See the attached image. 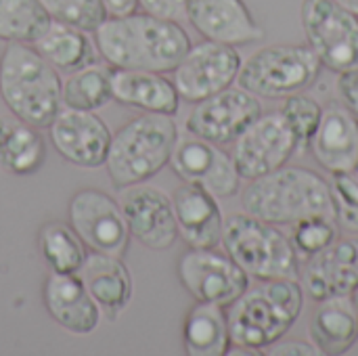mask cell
<instances>
[{"instance_id":"obj_1","label":"cell","mask_w":358,"mask_h":356,"mask_svg":"<svg viewBox=\"0 0 358 356\" xmlns=\"http://www.w3.org/2000/svg\"><path fill=\"white\" fill-rule=\"evenodd\" d=\"M94 44L103 61L115 69L170 73L191 48V38L178 21L134 10L107 17L94 29Z\"/></svg>"},{"instance_id":"obj_2","label":"cell","mask_w":358,"mask_h":356,"mask_svg":"<svg viewBox=\"0 0 358 356\" xmlns=\"http://www.w3.org/2000/svg\"><path fill=\"white\" fill-rule=\"evenodd\" d=\"M304 306V287L298 279H268L248 287L231 306L227 321L235 348L264 355L275 342L287 336Z\"/></svg>"},{"instance_id":"obj_3","label":"cell","mask_w":358,"mask_h":356,"mask_svg":"<svg viewBox=\"0 0 358 356\" xmlns=\"http://www.w3.org/2000/svg\"><path fill=\"white\" fill-rule=\"evenodd\" d=\"M243 210L264 222L283 227L310 216L336 218L331 185L319 172L283 166L250 180L241 195Z\"/></svg>"},{"instance_id":"obj_4","label":"cell","mask_w":358,"mask_h":356,"mask_svg":"<svg viewBox=\"0 0 358 356\" xmlns=\"http://www.w3.org/2000/svg\"><path fill=\"white\" fill-rule=\"evenodd\" d=\"M0 97L19 122L48 128L63 109V82L31 44L8 42L0 57Z\"/></svg>"},{"instance_id":"obj_5","label":"cell","mask_w":358,"mask_h":356,"mask_svg":"<svg viewBox=\"0 0 358 356\" xmlns=\"http://www.w3.org/2000/svg\"><path fill=\"white\" fill-rule=\"evenodd\" d=\"M178 126L172 115L141 113L128 120L111 136L105 168L117 191L147 183L159 174L172 157Z\"/></svg>"},{"instance_id":"obj_6","label":"cell","mask_w":358,"mask_h":356,"mask_svg":"<svg viewBox=\"0 0 358 356\" xmlns=\"http://www.w3.org/2000/svg\"><path fill=\"white\" fill-rule=\"evenodd\" d=\"M220 243L250 279L268 281L300 277V258L292 239L279 231L277 225L264 222L248 212L233 214L224 220Z\"/></svg>"},{"instance_id":"obj_7","label":"cell","mask_w":358,"mask_h":356,"mask_svg":"<svg viewBox=\"0 0 358 356\" xmlns=\"http://www.w3.org/2000/svg\"><path fill=\"white\" fill-rule=\"evenodd\" d=\"M323 65L308 44H275L241 63L237 82L258 99H285L313 86Z\"/></svg>"},{"instance_id":"obj_8","label":"cell","mask_w":358,"mask_h":356,"mask_svg":"<svg viewBox=\"0 0 358 356\" xmlns=\"http://www.w3.org/2000/svg\"><path fill=\"white\" fill-rule=\"evenodd\" d=\"M306 44L321 65L340 73L358 67V17L336 0H302Z\"/></svg>"},{"instance_id":"obj_9","label":"cell","mask_w":358,"mask_h":356,"mask_svg":"<svg viewBox=\"0 0 358 356\" xmlns=\"http://www.w3.org/2000/svg\"><path fill=\"white\" fill-rule=\"evenodd\" d=\"M67 222L90 252L117 258L126 256L132 235L122 206L105 191H78L69 199Z\"/></svg>"},{"instance_id":"obj_10","label":"cell","mask_w":358,"mask_h":356,"mask_svg":"<svg viewBox=\"0 0 358 356\" xmlns=\"http://www.w3.org/2000/svg\"><path fill=\"white\" fill-rule=\"evenodd\" d=\"M180 285L195 302L231 306L248 287L250 277L224 252L214 248H189L176 264Z\"/></svg>"},{"instance_id":"obj_11","label":"cell","mask_w":358,"mask_h":356,"mask_svg":"<svg viewBox=\"0 0 358 356\" xmlns=\"http://www.w3.org/2000/svg\"><path fill=\"white\" fill-rule=\"evenodd\" d=\"M241 63L243 61L237 46L203 40L199 44H191L182 61L172 71V82L178 90L180 101L199 103L233 86L239 76Z\"/></svg>"},{"instance_id":"obj_12","label":"cell","mask_w":358,"mask_h":356,"mask_svg":"<svg viewBox=\"0 0 358 356\" xmlns=\"http://www.w3.org/2000/svg\"><path fill=\"white\" fill-rule=\"evenodd\" d=\"M264 113L260 99L248 90L229 86L199 103L187 115L185 128L191 136L210 141L214 145L235 143L243 130Z\"/></svg>"},{"instance_id":"obj_13","label":"cell","mask_w":358,"mask_h":356,"mask_svg":"<svg viewBox=\"0 0 358 356\" xmlns=\"http://www.w3.org/2000/svg\"><path fill=\"white\" fill-rule=\"evenodd\" d=\"M296 153L298 145L283 115L262 113L233 143L231 157L239 176L245 180H254L287 166V162Z\"/></svg>"},{"instance_id":"obj_14","label":"cell","mask_w":358,"mask_h":356,"mask_svg":"<svg viewBox=\"0 0 358 356\" xmlns=\"http://www.w3.org/2000/svg\"><path fill=\"white\" fill-rule=\"evenodd\" d=\"M168 166L182 183L199 185L214 197H233L239 193L241 176L233 157L210 141L197 136L178 138Z\"/></svg>"},{"instance_id":"obj_15","label":"cell","mask_w":358,"mask_h":356,"mask_svg":"<svg viewBox=\"0 0 358 356\" xmlns=\"http://www.w3.org/2000/svg\"><path fill=\"white\" fill-rule=\"evenodd\" d=\"M50 145L71 166L94 170L105 166L111 145L107 122L94 111L61 109L48 126Z\"/></svg>"},{"instance_id":"obj_16","label":"cell","mask_w":358,"mask_h":356,"mask_svg":"<svg viewBox=\"0 0 358 356\" xmlns=\"http://www.w3.org/2000/svg\"><path fill=\"white\" fill-rule=\"evenodd\" d=\"M122 212L126 216L130 235L147 250H170L178 239L172 197L153 185H134L124 189Z\"/></svg>"},{"instance_id":"obj_17","label":"cell","mask_w":358,"mask_h":356,"mask_svg":"<svg viewBox=\"0 0 358 356\" xmlns=\"http://www.w3.org/2000/svg\"><path fill=\"white\" fill-rule=\"evenodd\" d=\"M185 17L203 40L229 46L254 44L266 36L245 0H187Z\"/></svg>"},{"instance_id":"obj_18","label":"cell","mask_w":358,"mask_h":356,"mask_svg":"<svg viewBox=\"0 0 358 356\" xmlns=\"http://www.w3.org/2000/svg\"><path fill=\"white\" fill-rule=\"evenodd\" d=\"M302 285L315 302L350 298L358 290V239L342 237L306 260Z\"/></svg>"},{"instance_id":"obj_19","label":"cell","mask_w":358,"mask_h":356,"mask_svg":"<svg viewBox=\"0 0 358 356\" xmlns=\"http://www.w3.org/2000/svg\"><path fill=\"white\" fill-rule=\"evenodd\" d=\"M42 302L50 319L73 336H90L101 323V308L80 273H50L42 287Z\"/></svg>"},{"instance_id":"obj_20","label":"cell","mask_w":358,"mask_h":356,"mask_svg":"<svg viewBox=\"0 0 358 356\" xmlns=\"http://www.w3.org/2000/svg\"><path fill=\"white\" fill-rule=\"evenodd\" d=\"M310 151L329 174H355L358 170V120L342 103L323 107Z\"/></svg>"},{"instance_id":"obj_21","label":"cell","mask_w":358,"mask_h":356,"mask_svg":"<svg viewBox=\"0 0 358 356\" xmlns=\"http://www.w3.org/2000/svg\"><path fill=\"white\" fill-rule=\"evenodd\" d=\"M170 197L178 237L189 248H216L224 227L218 199L203 187L191 183H182Z\"/></svg>"},{"instance_id":"obj_22","label":"cell","mask_w":358,"mask_h":356,"mask_svg":"<svg viewBox=\"0 0 358 356\" xmlns=\"http://www.w3.org/2000/svg\"><path fill=\"white\" fill-rule=\"evenodd\" d=\"M111 97L120 105L147 113L176 115L180 97L172 80L147 69H115L111 76Z\"/></svg>"},{"instance_id":"obj_23","label":"cell","mask_w":358,"mask_h":356,"mask_svg":"<svg viewBox=\"0 0 358 356\" xmlns=\"http://www.w3.org/2000/svg\"><path fill=\"white\" fill-rule=\"evenodd\" d=\"M80 277L84 279L88 294L101 308V315L109 321H117L134 294L130 271L126 269L122 258L90 252L80 271Z\"/></svg>"},{"instance_id":"obj_24","label":"cell","mask_w":358,"mask_h":356,"mask_svg":"<svg viewBox=\"0 0 358 356\" xmlns=\"http://www.w3.org/2000/svg\"><path fill=\"white\" fill-rule=\"evenodd\" d=\"M358 340V313L352 298L319 302L310 321V342L323 356L346 355Z\"/></svg>"},{"instance_id":"obj_25","label":"cell","mask_w":358,"mask_h":356,"mask_svg":"<svg viewBox=\"0 0 358 356\" xmlns=\"http://www.w3.org/2000/svg\"><path fill=\"white\" fill-rule=\"evenodd\" d=\"M31 46L57 69L71 73L96 61V44L88 31L63 21H50L46 31Z\"/></svg>"},{"instance_id":"obj_26","label":"cell","mask_w":358,"mask_h":356,"mask_svg":"<svg viewBox=\"0 0 358 356\" xmlns=\"http://www.w3.org/2000/svg\"><path fill=\"white\" fill-rule=\"evenodd\" d=\"M182 346L189 356H224L231 350L227 308L195 302L182 323Z\"/></svg>"},{"instance_id":"obj_27","label":"cell","mask_w":358,"mask_h":356,"mask_svg":"<svg viewBox=\"0 0 358 356\" xmlns=\"http://www.w3.org/2000/svg\"><path fill=\"white\" fill-rule=\"evenodd\" d=\"M46 159V141L38 128L13 122L0 128V168L13 176H29Z\"/></svg>"},{"instance_id":"obj_28","label":"cell","mask_w":358,"mask_h":356,"mask_svg":"<svg viewBox=\"0 0 358 356\" xmlns=\"http://www.w3.org/2000/svg\"><path fill=\"white\" fill-rule=\"evenodd\" d=\"M36 241L38 252L50 273H80L88 258V248L71 229V225L63 220L44 222L38 229Z\"/></svg>"},{"instance_id":"obj_29","label":"cell","mask_w":358,"mask_h":356,"mask_svg":"<svg viewBox=\"0 0 358 356\" xmlns=\"http://www.w3.org/2000/svg\"><path fill=\"white\" fill-rule=\"evenodd\" d=\"M111 76L113 67L96 61L67 73V80L63 82V107L78 111H96L105 107L113 101Z\"/></svg>"},{"instance_id":"obj_30","label":"cell","mask_w":358,"mask_h":356,"mask_svg":"<svg viewBox=\"0 0 358 356\" xmlns=\"http://www.w3.org/2000/svg\"><path fill=\"white\" fill-rule=\"evenodd\" d=\"M50 15L40 0H0V40L36 42L50 25Z\"/></svg>"},{"instance_id":"obj_31","label":"cell","mask_w":358,"mask_h":356,"mask_svg":"<svg viewBox=\"0 0 358 356\" xmlns=\"http://www.w3.org/2000/svg\"><path fill=\"white\" fill-rule=\"evenodd\" d=\"M279 113L283 115L285 124L294 132V138H296V145H298V153L310 151L313 136H315V132H317V128L321 124L323 107L313 97L296 92L292 97H285Z\"/></svg>"},{"instance_id":"obj_32","label":"cell","mask_w":358,"mask_h":356,"mask_svg":"<svg viewBox=\"0 0 358 356\" xmlns=\"http://www.w3.org/2000/svg\"><path fill=\"white\" fill-rule=\"evenodd\" d=\"M292 245L300 258V262L313 258L315 254L323 252L327 245H331L338 239V227L336 218L329 216H310L304 220H298L292 225Z\"/></svg>"},{"instance_id":"obj_33","label":"cell","mask_w":358,"mask_h":356,"mask_svg":"<svg viewBox=\"0 0 358 356\" xmlns=\"http://www.w3.org/2000/svg\"><path fill=\"white\" fill-rule=\"evenodd\" d=\"M52 21H63L84 31H94L107 13L101 0H40Z\"/></svg>"},{"instance_id":"obj_34","label":"cell","mask_w":358,"mask_h":356,"mask_svg":"<svg viewBox=\"0 0 358 356\" xmlns=\"http://www.w3.org/2000/svg\"><path fill=\"white\" fill-rule=\"evenodd\" d=\"M329 185L338 225L350 233H358V178L352 174H331Z\"/></svg>"},{"instance_id":"obj_35","label":"cell","mask_w":358,"mask_h":356,"mask_svg":"<svg viewBox=\"0 0 358 356\" xmlns=\"http://www.w3.org/2000/svg\"><path fill=\"white\" fill-rule=\"evenodd\" d=\"M338 94L342 105L358 120V67L338 73Z\"/></svg>"},{"instance_id":"obj_36","label":"cell","mask_w":358,"mask_h":356,"mask_svg":"<svg viewBox=\"0 0 358 356\" xmlns=\"http://www.w3.org/2000/svg\"><path fill=\"white\" fill-rule=\"evenodd\" d=\"M138 4L145 13L172 21H180L187 10V0H138Z\"/></svg>"},{"instance_id":"obj_37","label":"cell","mask_w":358,"mask_h":356,"mask_svg":"<svg viewBox=\"0 0 358 356\" xmlns=\"http://www.w3.org/2000/svg\"><path fill=\"white\" fill-rule=\"evenodd\" d=\"M264 353L273 356H323L313 342H302V340L283 342V338L275 342L271 348H266Z\"/></svg>"},{"instance_id":"obj_38","label":"cell","mask_w":358,"mask_h":356,"mask_svg":"<svg viewBox=\"0 0 358 356\" xmlns=\"http://www.w3.org/2000/svg\"><path fill=\"white\" fill-rule=\"evenodd\" d=\"M107 17H124L141 8L138 0H101Z\"/></svg>"},{"instance_id":"obj_39","label":"cell","mask_w":358,"mask_h":356,"mask_svg":"<svg viewBox=\"0 0 358 356\" xmlns=\"http://www.w3.org/2000/svg\"><path fill=\"white\" fill-rule=\"evenodd\" d=\"M340 6H344L346 10H350L352 15H357L358 17V0H336Z\"/></svg>"},{"instance_id":"obj_40","label":"cell","mask_w":358,"mask_h":356,"mask_svg":"<svg viewBox=\"0 0 358 356\" xmlns=\"http://www.w3.org/2000/svg\"><path fill=\"white\" fill-rule=\"evenodd\" d=\"M350 298H352V302H355V306H357V313H358V290L352 294V296H350Z\"/></svg>"},{"instance_id":"obj_41","label":"cell","mask_w":358,"mask_h":356,"mask_svg":"<svg viewBox=\"0 0 358 356\" xmlns=\"http://www.w3.org/2000/svg\"><path fill=\"white\" fill-rule=\"evenodd\" d=\"M0 128H2V126H0Z\"/></svg>"},{"instance_id":"obj_42","label":"cell","mask_w":358,"mask_h":356,"mask_svg":"<svg viewBox=\"0 0 358 356\" xmlns=\"http://www.w3.org/2000/svg\"><path fill=\"white\" fill-rule=\"evenodd\" d=\"M357 172H358V170H357Z\"/></svg>"}]
</instances>
